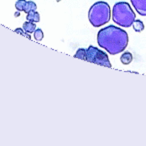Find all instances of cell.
Wrapping results in <instances>:
<instances>
[{"mask_svg":"<svg viewBox=\"0 0 146 146\" xmlns=\"http://www.w3.org/2000/svg\"><path fill=\"white\" fill-rule=\"evenodd\" d=\"M128 41L127 32L114 25L104 27L97 34L98 45L111 55L123 52L127 47Z\"/></svg>","mask_w":146,"mask_h":146,"instance_id":"1","label":"cell"},{"mask_svg":"<svg viewBox=\"0 0 146 146\" xmlns=\"http://www.w3.org/2000/svg\"><path fill=\"white\" fill-rule=\"evenodd\" d=\"M111 18V9L107 2H95L88 11V20L92 26L100 27L109 22Z\"/></svg>","mask_w":146,"mask_h":146,"instance_id":"2","label":"cell"},{"mask_svg":"<svg viewBox=\"0 0 146 146\" xmlns=\"http://www.w3.org/2000/svg\"><path fill=\"white\" fill-rule=\"evenodd\" d=\"M136 19V15L129 3L117 2L112 9V20L122 27H130Z\"/></svg>","mask_w":146,"mask_h":146,"instance_id":"3","label":"cell"},{"mask_svg":"<svg viewBox=\"0 0 146 146\" xmlns=\"http://www.w3.org/2000/svg\"><path fill=\"white\" fill-rule=\"evenodd\" d=\"M86 61L91 63H95L100 66H105V67H112L111 62H110L108 55L106 54L104 51L98 49L95 46H89L86 49Z\"/></svg>","mask_w":146,"mask_h":146,"instance_id":"4","label":"cell"},{"mask_svg":"<svg viewBox=\"0 0 146 146\" xmlns=\"http://www.w3.org/2000/svg\"><path fill=\"white\" fill-rule=\"evenodd\" d=\"M15 8L17 11H23L27 13L31 11H35L37 9V5L33 1H26V0H17L15 2Z\"/></svg>","mask_w":146,"mask_h":146,"instance_id":"5","label":"cell"},{"mask_svg":"<svg viewBox=\"0 0 146 146\" xmlns=\"http://www.w3.org/2000/svg\"><path fill=\"white\" fill-rule=\"evenodd\" d=\"M136 12L141 16H146V0H130Z\"/></svg>","mask_w":146,"mask_h":146,"instance_id":"6","label":"cell"},{"mask_svg":"<svg viewBox=\"0 0 146 146\" xmlns=\"http://www.w3.org/2000/svg\"><path fill=\"white\" fill-rule=\"evenodd\" d=\"M26 19H27V21H31V22L37 23L40 21V15H39V13L37 12L36 10L31 11V12L27 13Z\"/></svg>","mask_w":146,"mask_h":146,"instance_id":"7","label":"cell"},{"mask_svg":"<svg viewBox=\"0 0 146 146\" xmlns=\"http://www.w3.org/2000/svg\"><path fill=\"white\" fill-rule=\"evenodd\" d=\"M132 60H133V56H132V54L130 52H124L120 57V61L124 65L130 64L132 62Z\"/></svg>","mask_w":146,"mask_h":146,"instance_id":"8","label":"cell"},{"mask_svg":"<svg viewBox=\"0 0 146 146\" xmlns=\"http://www.w3.org/2000/svg\"><path fill=\"white\" fill-rule=\"evenodd\" d=\"M22 28L26 31L27 33H33L36 29V25H35L34 22H31V21H26V22L23 23Z\"/></svg>","mask_w":146,"mask_h":146,"instance_id":"9","label":"cell"},{"mask_svg":"<svg viewBox=\"0 0 146 146\" xmlns=\"http://www.w3.org/2000/svg\"><path fill=\"white\" fill-rule=\"evenodd\" d=\"M132 26H133V29L135 32H142V31L144 30L143 22H142L141 20H139V19H135V21L133 22Z\"/></svg>","mask_w":146,"mask_h":146,"instance_id":"10","label":"cell"},{"mask_svg":"<svg viewBox=\"0 0 146 146\" xmlns=\"http://www.w3.org/2000/svg\"><path fill=\"white\" fill-rule=\"evenodd\" d=\"M74 56H75L76 58L85 60V59H86V49L79 48L77 51H76V53H75V55H74Z\"/></svg>","mask_w":146,"mask_h":146,"instance_id":"11","label":"cell"},{"mask_svg":"<svg viewBox=\"0 0 146 146\" xmlns=\"http://www.w3.org/2000/svg\"><path fill=\"white\" fill-rule=\"evenodd\" d=\"M34 39L36 41H41L43 39V37H44V34H43V31L41 30L40 28H38V29H35V31L34 32Z\"/></svg>","mask_w":146,"mask_h":146,"instance_id":"12","label":"cell"},{"mask_svg":"<svg viewBox=\"0 0 146 146\" xmlns=\"http://www.w3.org/2000/svg\"><path fill=\"white\" fill-rule=\"evenodd\" d=\"M15 32L19 33V34H21V35H23V36H25L26 38L31 39V36L29 35V33H27L23 28H16V29H15Z\"/></svg>","mask_w":146,"mask_h":146,"instance_id":"13","label":"cell"}]
</instances>
